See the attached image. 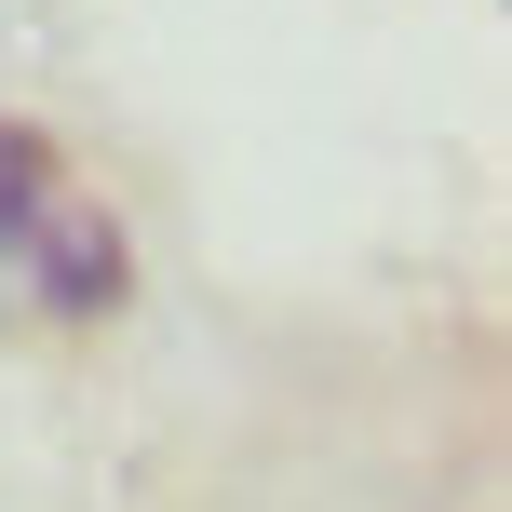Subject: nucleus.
Returning <instances> with one entry per match:
<instances>
[{
  "label": "nucleus",
  "instance_id": "obj_2",
  "mask_svg": "<svg viewBox=\"0 0 512 512\" xmlns=\"http://www.w3.org/2000/svg\"><path fill=\"white\" fill-rule=\"evenodd\" d=\"M54 203V149L27 122H0V243H27V216Z\"/></svg>",
  "mask_w": 512,
  "mask_h": 512
},
{
  "label": "nucleus",
  "instance_id": "obj_1",
  "mask_svg": "<svg viewBox=\"0 0 512 512\" xmlns=\"http://www.w3.org/2000/svg\"><path fill=\"white\" fill-rule=\"evenodd\" d=\"M27 270H41V297L68 310V324H95V310H122L135 256H122V230H108L95 203H41L27 216Z\"/></svg>",
  "mask_w": 512,
  "mask_h": 512
}]
</instances>
